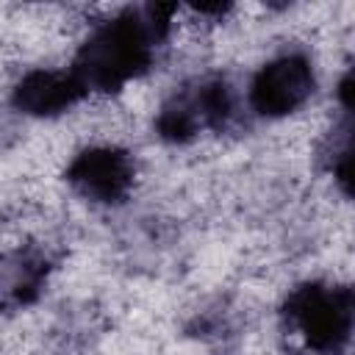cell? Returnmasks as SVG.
I'll list each match as a JSON object with an SVG mask.
<instances>
[{
    "instance_id": "7",
    "label": "cell",
    "mask_w": 355,
    "mask_h": 355,
    "mask_svg": "<svg viewBox=\"0 0 355 355\" xmlns=\"http://www.w3.org/2000/svg\"><path fill=\"white\" fill-rule=\"evenodd\" d=\"M47 258L36 250L0 255V311H19L31 305L47 280Z\"/></svg>"
},
{
    "instance_id": "4",
    "label": "cell",
    "mask_w": 355,
    "mask_h": 355,
    "mask_svg": "<svg viewBox=\"0 0 355 355\" xmlns=\"http://www.w3.org/2000/svg\"><path fill=\"white\" fill-rule=\"evenodd\" d=\"M313 92L311 61L300 53H286L272 58L252 78L250 100L252 108L263 116H286L297 111Z\"/></svg>"
},
{
    "instance_id": "3",
    "label": "cell",
    "mask_w": 355,
    "mask_h": 355,
    "mask_svg": "<svg viewBox=\"0 0 355 355\" xmlns=\"http://www.w3.org/2000/svg\"><path fill=\"white\" fill-rule=\"evenodd\" d=\"M230 105L233 103L227 83L222 78H205L186 86L183 92H175L164 103L155 128L166 141H189L208 128L225 125V119L230 116Z\"/></svg>"
},
{
    "instance_id": "6",
    "label": "cell",
    "mask_w": 355,
    "mask_h": 355,
    "mask_svg": "<svg viewBox=\"0 0 355 355\" xmlns=\"http://www.w3.org/2000/svg\"><path fill=\"white\" fill-rule=\"evenodd\" d=\"M86 94L72 69H33L14 86V105L31 116H58Z\"/></svg>"
},
{
    "instance_id": "2",
    "label": "cell",
    "mask_w": 355,
    "mask_h": 355,
    "mask_svg": "<svg viewBox=\"0 0 355 355\" xmlns=\"http://www.w3.org/2000/svg\"><path fill=\"white\" fill-rule=\"evenodd\" d=\"M283 316L308 349L322 355H338L352 333V291L347 286L302 283L286 297Z\"/></svg>"
},
{
    "instance_id": "5",
    "label": "cell",
    "mask_w": 355,
    "mask_h": 355,
    "mask_svg": "<svg viewBox=\"0 0 355 355\" xmlns=\"http://www.w3.org/2000/svg\"><path fill=\"white\" fill-rule=\"evenodd\" d=\"M67 180L78 194L94 202H119L133 186V161L119 147L80 150L67 166Z\"/></svg>"
},
{
    "instance_id": "1",
    "label": "cell",
    "mask_w": 355,
    "mask_h": 355,
    "mask_svg": "<svg viewBox=\"0 0 355 355\" xmlns=\"http://www.w3.org/2000/svg\"><path fill=\"white\" fill-rule=\"evenodd\" d=\"M175 6L147 3L103 22L75 55V78L86 92H119L153 64L158 42L166 39Z\"/></svg>"
}]
</instances>
